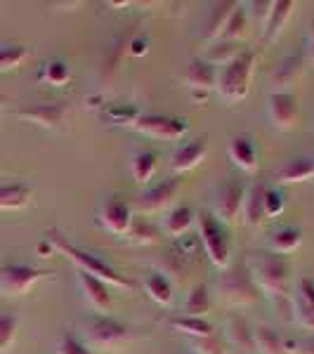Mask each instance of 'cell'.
<instances>
[{
    "mask_svg": "<svg viewBox=\"0 0 314 354\" xmlns=\"http://www.w3.org/2000/svg\"><path fill=\"white\" fill-rule=\"evenodd\" d=\"M45 239H48V241L53 243L55 253H62L66 260H71L73 265H76V270L90 274V277H97L100 281L109 283V286H113V288L135 290V283L133 281L123 279L121 274L113 270L111 265H107V262L102 260V258H97L95 253H90V250H83V248H78L76 243H71L59 230L45 232Z\"/></svg>",
    "mask_w": 314,
    "mask_h": 354,
    "instance_id": "obj_1",
    "label": "cell"
},
{
    "mask_svg": "<svg viewBox=\"0 0 314 354\" xmlns=\"http://www.w3.org/2000/svg\"><path fill=\"white\" fill-rule=\"evenodd\" d=\"M253 279L255 288L265 298H286L290 288V265L281 255H274L270 250L250 253L243 265Z\"/></svg>",
    "mask_w": 314,
    "mask_h": 354,
    "instance_id": "obj_2",
    "label": "cell"
},
{
    "mask_svg": "<svg viewBox=\"0 0 314 354\" xmlns=\"http://www.w3.org/2000/svg\"><path fill=\"white\" fill-rule=\"evenodd\" d=\"M76 333L93 352H116L135 338V330L111 314H90L78 324Z\"/></svg>",
    "mask_w": 314,
    "mask_h": 354,
    "instance_id": "obj_3",
    "label": "cell"
},
{
    "mask_svg": "<svg viewBox=\"0 0 314 354\" xmlns=\"http://www.w3.org/2000/svg\"><path fill=\"white\" fill-rule=\"evenodd\" d=\"M255 68V50L246 48L239 57H234L230 64L218 68V83H215V93L220 95L222 102L227 104H237L243 102L250 90V78H253Z\"/></svg>",
    "mask_w": 314,
    "mask_h": 354,
    "instance_id": "obj_4",
    "label": "cell"
},
{
    "mask_svg": "<svg viewBox=\"0 0 314 354\" xmlns=\"http://www.w3.org/2000/svg\"><path fill=\"white\" fill-rule=\"evenodd\" d=\"M196 227H198V234H196L198 243H201L203 253L208 255V260L213 262L220 272H225L227 267H232V250H230L227 227L220 225L208 210L196 215Z\"/></svg>",
    "mask_w": 314,
    "mask_h": 354,
    "instance_id": "obj_5",
    "label": "cell"
},
{
    "mask_svg": "<svg viewBox=\"0 0 314 354\" xmlns=\"http://www.w3.org/2000/svg\"><path fill=\"white\" fill-rule=\"evenodd\" d=\"M215 288H218V298L232 307H248L258 302L260 295L246 267H227L225 272H220Z\"/></svg>",
    "mask_w": 314,
    "mask_h": 354,
    "instance_id": "obj_6",
    "label": "cell"
},
{
    "mask_svg": "<svg viewBox=\"0 0 314 354\" xmlns=\"http://www.w3.org/2000/svg\"><path fill=\"white\" fill-rule=\"evenodd\" d=\"M48 277H53V272L38 270V267L24 265V262H3L0 265V293L8 298H21Z\"/></svg>",
    "mask_w": 314,
    "mask_h": 354,
    "instance_id": "obj_7",
    "label": "cell"
},
{
    "mask_svg": "<svg viewBox=\"0 0 314 354\" xmlns=\"http://www.w3.org/2000/svg\"><path fill=\"white\" fill-rule=\"evenodd\" d=\"M243 192H246V185H239V182H222V185L213 187L208 213L225 227L237 225V220L241 218Z\"/></svg>",
    "mask_w": 314,
    "mask_h": 354,
    "instance_id": "obj_8",
    "label": "cell"
},
{
    "mask_svg": "<svg viewBox=\"0 0 314 354\" xmlns=\"http://www.w3.org/2000/svg\"><path fill=\"white\" fill-rule=\"evenodd\" d=\"M135 133L151 137V140H165V142H178L190 133V123L187 118L168 116V113H145L137 116L133 125Z\"/></svg>",
    "mask_w": 314,
    "mask_h": 354,
    "instance_id": "obj_9",
    "label": "cell"
},
{
    "mask_svg": "<svg viewBox=\"0 0 314 354\" xmlns=\"http://www.w3.org/2000/svg\"><path fill=\"white\" fill-rule=\"evenodd\" d=\"M97 225L111 236H128L133 230V205L121 196H107L97 208Z\"/></svg>",
    "mask_w": 314,
    "mask_h": 354,
    "instance_id": "obj_10",
    "label": "cell"
},
{
    "mask_svg": "<svg viewBox=\"0 0 314 354\" xmlns=\"http://www.w3.org/2000/svg\"><path fill=\"white\" fill-rule=\"evenodd\" d=\"M180 187H182V180L180 177H168V180L158 182V185L149 187L135 198L133 208L137 213H145V215H151V213H163V210H170V205L178 198L180 194Z\"/></svg>",
    "mask_w": 314,
    "mask_h": 354,
    "instance_id": "obj_11",
    "label": "cell"
},
{
    "mask_svg": "<svg viewBox=\"0 0 314 354\" xmlns=\"http://www.w3.org/2000/svg\"><path fill=\"white\" fill-rule=\"evenodd\" d=\"M298 97L290 90V93H274L267 97V121L277 133H288L298 123Z\"/></svg>",
    "mask_w": 314,
    "mask_h": 354,
    "instance_id": "obj_12",
    "label": "cell"
},
{
    "mask_svg": "<svg viewBox=\"0 0 314 354\" xmlns=\"http://www.w3.org/2000/svg\"><path fill=\"white\" fill-rule=\"evenodd\" d=\"M68 116V104L64 102H41V104H31L26 109L17 111V118L33 125H41L45 130H59Z\"/></svg>",
    "mask_w": 314,
    "mask_h": 354,
    "instance_id": "obj_13",
    "label": "cell"
},
{
    "mask_svg": "<svg viewBox=\"0 0 314 354\" xmlns=\"http://www.w3.org/2000/svg\"><path fill=\"white\" fill-rule=\"evenodd\" d=\"M76 283L78 290H81L85 305L90 307L95 314H109L111 305H113V295H111V286L104 281H100L97 277H90L81 270H76Z\"/></svg>",
    "mask_w": 314,
    "mask_h": 354,
    "instance_id": "obj_14",
    "label": "cell"
},
{
    "mask_svg": "<svg viewBox=\"0 0 314 354\" xmlns=\"http://www.w3.org/2000/svg\"><path fill=\"white\" fill-rule=\"evenodd\" d=\"M205 153H208V137L205 135L187 140L175 147L173 153H170V168H173L175 175H185L203 163Z\"/></svg>",
    "mask_w": 314,
    "mask_h": 354,
    "instance_id": "obj_15",
    "label": "cell"
},
{
    "mask_svg": "<svg viewBox=\"0 0 314 354\" xmlns=\"http://www.w3.org/2000/svg\"><path fill=\"white\" fill-rule=\"evenodd\" d=\"M227 156H230V161L246 175H253L260 165L258 147H255V140L250 135H234L232 140L227 142Z\"/></svg>",
    "mask_w": 314,
    "mask_h": 354,
    "instance_id": "obj_16",
    "label": "cell"
},
{
    "mask_svg": "<svg viewBox=\"0 0 314 354\" xmlns=\"http://www.w3.org/2000/svg\"><path fill=\"white\" fill-rule=\"evenodd\" d=\"M293 10H295L293 0H274L270 15H267V19L262 21V28H260L262 45H272L281 38L284 28H286L290 17H293Z\"/></svg>",
    "mask_w": 314,
    "mask_h": 354,
    "instance_id": "obj_17",
    "label": "cell"
},
{
    "mask_svg": "<svg viewBox=\"0 0 314 354\" xmlns=\"http://www.w3.org/2000/svg\"><path fill=\"white\" fill-rule=\"evenodd\" d=\"M218 83V66L208 64L205 59H192L190 68L185 73V85L190 88V95H210Z\"/></svg>",
    "mask_w": 314,
    "mask_h": 354,
    "instance_id": "obj_18",
    "label": "cell"
},
{
    "mask_svg": "<svg viewBox=\"0 0 314 354\" xmlns=\"http://www.w3.org/2000/svg\"><path fill=\"white\" fill-rule=\"evenodd\" d=\"M293 317L302 328L314 330V281L310 277H302L295 283Z\"/></svg>",
    "mask_w": 314,
    "mask_h": 354,
    "instance_id": "obj_19",
    "label": "cell"
},
{
    "mask_svg": "<svg viewBox=\"0 0 314 354\" xmlns=\"http://www.w3.org/2000/svg\"><path fill=\"white\" fill-rule=\"evenodd\" d=\"M142 288L158 307H173L175 305V286L165 274L158 270H149L142 279Z\"/></svg>",
    "mask_w": 314,
    "mask_h": 354,
    "instance_id": "obj_20",
    "label": "cell"
},
{
    "mask_svg": "<svg viewBox=\"0 0 314 354\" xmlns=\"http://www.w3.org/2000/svg\"><path fill=\"white\" fill-rule=\"evenodd\" d=\"M194 222H196V213H194L190 205H173V208L163 213L161 232L170 239H180L185 234H190Z\"/></svg>",
    "mask_w": 314,
    "mask_h": 354,
    "instance_id": "obj_21",
    "label": "cell"
},
{
    "mask_svg": "<svg viewBox=\"0 0 314 354\" xmlns=\"http://www.w3.org/2000/svg\"><path fill=\"white\" fill-rule=\"evenodd\" d=\"M300 73H302V55H286L284 59L277 62L270 78L274 88H277V93H290V85H295Z\"/></svg>",
    "mask_w": 314,
    "mask_h": 354,
    "instance_id": "obj_22",
    "label": "cell"
},
{
    "mask_svg": "<svg viewBox=\"0 0 314 354\" xmlns=\"http://www.w3.org/2000/svg\"><path fill=\"white\" fill-rule=\"evenodd\" d=\"M314 177V156H298L290 158L274 173V180L279 185H300Z\"/></svg>",
    "mask_w": 314,
    "mask_h": 354,
    "instance_id": "obj_23",
    "label": "cell"
},
{
    "mask_svg": "<svg viewBox=\"0 0 314 354\" xmlns=\"http://www.w3.org/2000/svg\"><path fill=\"white\" fill-rule=\"evenodd\" d=\"M302 243V230L300 227H293V225H284V227H277L270 236H267V250L274 255H290L300 248Z\"/></svg>",
    "mask_w": 314,
    "mask_h": 354,
    "instance_id": "obj_24",
    "label": "cell"
},
{
    "mask_svg": "<svg viewBox=\"0 0 314 354\" xmlns=\"http://www.w3.org/2000/svg\"><path fill=\"white\" fill-rule=\"evenodd\" d=\"M265 187L260 180H250L243 192V203H241V220L248 227H255L258 222L265 218V210H262V196H265Z\"/></svg>",
    "mask_w": 314,
    "mask_h": 354,
    "instance_id": "obj_25",
    "label": "cell"
},
{
    "mask_svg": "<svg viewBox=\"0 0 314 354\" xmlns=\"http://www.w3.org/2000/svg\"><path fill=\"white\" fill-rule=\"evenodd\" d=\"M156 168H158V153L154 149H137L133 156H130V163H128V170H130V177L135 180V185H149L156 175Z\"/></svg>",
    "mask_w": 314,
    "mask_h": 354,
    "instance_id": "obj_26",
    "label": "cell"
},
{
    "mask_svg": "<svg viewBox=\"0 0 314 354\" xmlns=\"http://www.w3.org/2000/svg\"><path fill=\"white\" fill-rule=\"evenodd\" d=\"M225 342L243 352H255L253 326H248V322L241 317H230L225 324Z\"/></svg>",
    "mask_w": 314,
    "mask_h": 354,
    "instance_id": "obj_27",
    "label": "cell"
},
{
    "mask_svg": "<svg viewBox=\"0 0 314 354\" xmlns=\"http://www.w3.org/2000/svg\"><path fill=\"white\" fill-rule=\"evenodd\" d=\"M213 307V298H210V290L205 283H196L192 286L190 293L185 295L180 305V317H196V319H203L205 314L210 312Z\"/></svg>",
    "mask_w": 314,
    "mask_h": 354,
    "instance_id": "obj_28",
    "label": "cell"
},
{
    "mask_svg": "<svg viewBox=\"0 0 314 354\" xmlns=\"http://www.w3.org/2000/svg\"><path fill=\"white\" fill-rule=\"evenodd\" d=\"M38 81L43 85H50V88H64V85L71 81V66H68V62L62 59V57H53V59H48L41 66Z\"/></svg>",
    "mask_w": 314,
    "mask_h": 354,
    "instance_id": "obj_29",
    "label": "cell"
},
{
    "mask_svg": "<svg viewBox=\"0 0 314 354\" xmlns=\"http://www.w3.org/2000/svg\"><path fill=\"white\" fill-rule=\"evenodd\" d=\"M246 26H248V10L243 3H237L232 10V15L227 17L225 26H222V33H220L218 41L241 43V38L246 36Z\"/></svg>",
    "mask_w": 314,
    "mask_h": 354,
    "instance_id": "obj_30",
    "label": "cell"
},
{
    "mask_svg": "<svg viewBox=\"0 0 314 354\" xmlns=\"http://www.w3.org/2000/svg\"><path fill=\"white\" fill-rule=\"evenodd\" d=\"M234 5L237 3H215L213 8L208 10V17L203 21V31H201V38L208 43H215L222 33V26H225L227 17L232 15Z\"/></svg>",
    "mask_w": 314,
    "mask_h": 354,
    "instance_id": "obj_31",
    "label": "cell"
},
{
    "mask_svg": "<svg viewBox=\"0 0 314 354\" xmlns=\"http://www.w3.org/2000/svg\"><path fill=\"white\" fill-rule=\"evenodd\" d=\"M253 340H255V352L260 354H286V338L270 326H255Z\"/></svg>",
    "mask_w": 314,
    "mask_h": 354,
    "instance_id": "obj_32",
    "label": "cell"
},
{
    "mask_svg": "<svg viewBox=\"0 0 314 354\" xmlns=\"http://www.w3.org/2000/svg\"><path fill=\"white\" fill-rule=\"evenodd\" d=\"M31 189L26 185H0V210H21L31 203Z\"/></svg>",
    "mask_w": 314,
    "mask_h": 354,
    "instance_id": "obj_33",
    "label": "cell"
},
{
    "mask_svg": "<svg viewBox=\"0 0 314 354\" xmlns=\"http://www.w3.org/2000/svg\"><path fill=\"white\" fill-rule=\"evenodd\" d=\"M140 109L133 104H104L102 106V118L111 125H118V128H133L137 116H140Z\"/></svg>",
    "mask_w": 314,
    "mask_h": 354,
    "instance_id": "obj_34",
    "label": "cell"
},
{
    "mask_svg": "<svg viewBox=\"0 0 314 354\" xmlns=\"http://www.w3.org/2000/svg\"><path fill=\"white\" fill-rule=\"evenodd\" d=\"M168 324L173 326L175 330H180V333L190 335V338H208V335L215 333L213 324L205 322V319H196V317H173L168 319Z\"/></svg>",
    "mask_w": 314,
    "mask_h": 354,
    "instance_id": "obj_35",
    "label": "cell"
},
{
    "mask_svg": "<svg viewBox=\"0 0 314 354\" xmlns=\"http://www.w3.org/2000/svg\"><path fill=\"white\" fill-rule=\"evenodd\" d=\"M246 48H241V43H227V41H215L210 43V48L205 50V55L201 59H205L208 64L213 66H225L230 64L234 57H239Z\"/></svg>",
    "mask_w": 314,
    "mask_h": 354,
    "instance_id": "obj_36",
    "label": "cell"
},
{
    "mask_svg": "<svg viewBox=\"0 0 314 354\" xmlns=\"http://www.w3.org/2000/svg\"><path fill=\"white\" fill-rule=\"evenodd\" d=\"M28 55H31V50H28L26 45H19V43L0 45V73L19 68L28 59Z\"/></svg>",
    "mask_w": 314,
    "mask_h": 354,
    "instance_id": "obj_37",
    "label": "cell"
},
{
    "mask_svg": "<svg viewBox=\"0 0 314 354\" xmlns=\"http://www.w3.org/2000/svg\"><path fill=\"white\" fill-rule=\"evenodd\" d=\"M19 333V319L12 312H0V354L10 352Z\"/></svg>",
    "mask_w": 314,
    "mask_h": 354,
    "instance_id": "obj_38",
    "label": "cell"
},
{
    "mask_svg": "<svg viewBox=\"0 0 314 354\" xmlns=\"http://www.w3.org/2000/svg\"><path fill=\"white\" fill-rule=\"evenodd\" d=\"M55 354H95V352L85 345L76 330H64L55 345Z\"/></svg>",
    "mask_w": 314,
    "mask_h": 354,
    "instance_id": "obj_39",
    "label": "cell"
},
{
    "mask_svg": "<svg viewBox=\"0 0 314 354\" xmlns=\"http://www.w3.org/2000/svg\"><path fill=\"white\" fill-rule=\"evenodd\" d=\"M286 208V194L279 187H265V196H262V210H265V218H277Z\"/></svg>",
    "mask_w": 314,
    "mask_h": 354,
    "instance_id": "obj_40",
    "label": "cell"
},
{
    "mask_svg": "<svg viewBox=\"0 0 314 354\" xmlns=\"http://www.w3.org/2000/svg\"><path fill=\"white\" fill-rule=\"evenodd\" d=\"M192 352L194 354H227V342L218 333L208 338H192Z\"/></svg>",
    "mask_w": 314,
    "mask_h": 354,
    "instance_id": "obj_41",
    "label": "cell"
},
{
    "mask_svg": "<svg viewBox=\"0 0 314 354\" xmlns=\"http://www.w3.org/2000/svg\"><path fill=\"white\" fill-rule=\"evenodd\" d=\"M286 354H314V338H310V340H288L286 338Z\"/></svg>",
    "mask_w": 314,
    "mask_h": 354,
    "instance_id": "obj_42",
    "label": "cell"
},
{
    "mask_svg": "<svg viewBox=\"0 0 314 354\" xmlns=\"http://www.w3.org/2000/svg\"><path fill=\"white\" fill-rule=\"evenodd\" d=\"M130 241H135V243H154L156 241V232L154 230H149V227H135L133 225V230H130Z\"/></svg>",
    "mask_w": 314,
    "mask_h": 354,
    "instance_id": "obj_43",
    "label": "cell"
},
{
    "mask_svg": "<svg viewBox=\"0 0 314 354\" xmlns=\"http://www.w3.org/2000/svg\"><path fill=\"white\" fill-rule=\"evenodd\" d=\"M149 53V38L147 36H135L133 41H130V55L133 57H145Z\"/></svg>",
    "mask_w": 314,
    "mask_h": 354,
    "instance_id": "obj_44",
    "label": "cell"
},
{
    "mask_svg": "<svg viewBox=\"0 0 314 354\" xmlns=\"http://www.w3.org/2000/svg\"><path fill=\"white\" fill-rule=\"evenodd\" d=\"M305 53L307 57L314 62V21L310 24V28H307V38H305Z\"/></svg>",
    "mask_w": 314,
    "mask_h": 354,
    "instance_id": "obj_45",
    "label": "cell"
},
{
    "mask_svg": "<svg viewBox=\"0 0 314 354\" xmlns=\"http://www.w3.org/2000/svg\"><path fill=\"white\" fill-rule=\"evenodd\" d=\"M36 250H38V255H41V258H53V255H55V248H53V243H50L48 239H43V241L36 245Z\"/></svg>",
    "mask_w": 314,
    "mask_h": 354,
    "instance_id": "obj_46",
    "label": "cell"
},
{
    "mask_svg": "<svg viewBox=\"0 0 314 354\" xmlns=\"http://www.w3.org/2000/svg\"><path fill=\"white\" fill-rule=\"evenodd\" d=\"M3 104H5V97H0V109H3Z\"/></svg>",
    "mask_w": 314,
    "mask_h": 354,
    "instance_id": "obj_47",
    "label": "cell"
},
{
    "mask_svg": "<svg viewBox=\"0 0 314 354\" xmlns=\"http://www.w3.org/2000/svg\"><path fill=\"white\" fill-rule=\"evenodd\" d=\"M185 354H194V352H192V350H190V352H185Z\"/></svg>",
    "mask_w": 314,
    "mask_h": 354,
    "instance_id": "obj_48",
    "label": "cell"
}]
</instances>
